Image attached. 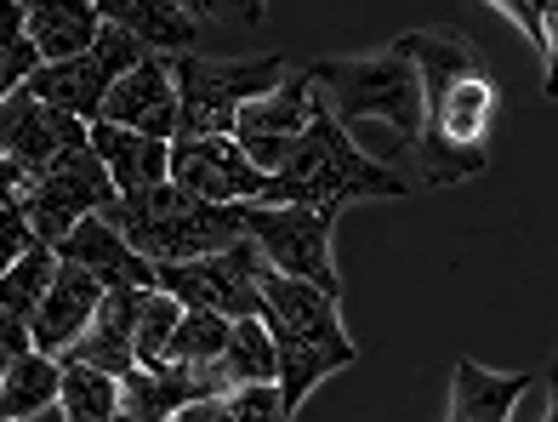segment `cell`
<instances>
[{
	"label": "cell",
	"instance_id": "f1b7e54d",
	"mask_svg": "<svg viewBox=\"0 0 558 422\" xmlns=\"http://www.w3.org/2000/svg\"><path fill=\"white\" fill-rule=\"evenodd\" d=\"M189 17L199 23V35L228 29V35H257L268 17V0H183Z\"/></svg>",
	"mask_w": 558,
	"mask_h": 422
},
{
	"label": "cell",
	"instance_id": "30bf717a",
	"mask_svg": "<svg viewBox=\"0 0 558 422\" xmlns=\"http://www.w3.org/2000/svg\"><path fill=\"white\" fill-rule=\"evenodd\" d=\"M137 58H143V46L125 35V29H114V23H104L86 52H74L63 63H35V74L23 81V92L40 97V104H52V109H63V114H74V120H97L109 86Z\"/></svg>",
	"mask_w": 558,
	"mask_h": 422
},
{
	"label": "cell",
	"instance_id": "cb8c5ba5",
	"mask_svg": "<svg viewBox=\"0 0 558 422\" xmlns=\"http://www.w3.org/2000/svg\"><path fill=\"white\" fill-rule=\"evenodd\" d=\"M52 268H58V252H52V245L35 240L29 252H17V257L7 263V275H0V309L17 314L23 326H29V314L40 309L46 286H52Z\"/></svg>",
	"mask_w": 558,
	"mask_h": 422
},
{
	"label": "cell",
	"instance_id": "3957f363",
	"mask_svg": "<svg viewBox=\"0 0 558 422\" xmlns=\"http://www.w3.org/2000/svg\"><path fill=\"white\" fill-rule=\"evenodd\" d=\"M399 194H411L404 171L365 155L314 97L308 132L286 155V166H274L263 178L257 201L263 206H348V201H399Z\"/></svg>",
	"mask_w": 558,
	"mask_h": 422
},
{
	"label": "cell",
	"instance_id": "9a60e30c",
	"mask_svg": "<svg viewBox=\"0 0 558 422\" xmlns=\"http://www.w3.org/2000/svg\"><path fill=\"white\" fill-rule=\"evenodd\" d=\"M52 252L63 257V263H81L86 275L104 286V291H120V286H137V291H155V263L148 257H137L132 245H125V234L114 229V222L104 217V212H92V217H81L74 229L52 245Z\"/></svg>",
	"mask_w": 558,
	"mask_h": 422
},
{
	"label": "cell",
	"instance_id": "5bb4252c",
	"mask_svg": "<svg viewBox=\"0 0 558 422\" xmlns=\"http://www.w3.org/2000/svg\"><path fill=\"white\" fill-rule=\"evenodd\" d=\"M97 120L109 126H125V132H143V137H177V86H171V69L160 52H143L132 69L109 86L104 109Z\"/></svg>",
	"mask_w": 558,
	"mask_h": 422
},
{
	"label": "cell",
	"instance_id": "5b68a950",
	"mask_svg": "<svg viewBox=\"0 0 558 422\" xmlns=\"http://www.w3.org/2000/svg\"><path fill=\"white\" fill-rule=\"evenodd\" d=\"M308 86L325 97V114L342 132L360 126V120H383L404 148H416L422 81H416V63L399 46H383V52H365V58H319L308 63Z\"/></svg>",
	"mask_w": 558,
	"mask_h": 422
},
{
	"label": "cell",
	"instance_id": "1f68e13d",
	"mask_svg": "<svg viewBox=\"0 0 558 422\" xmlns=\"http://www.w3.org/2000/svg\"><path fill=\"white\" fill-rule=\"evenodd\" d=\"M29 245H35V234H29V222H23V212L17 206H0V275H7V263L17 252H29Z\"/></svg>",
	"mask_w": 558,
	"mask_h": 422
},
{
	"label": "cell",
	"instance_id": "484cf974",
	"mask_svg": "<svg viewBox=\"0 0 558 422\" xmlns=\"http://www.w3.org/2000/svg\"><path fill=\"white\" fill-rule=\"evenodd\" d=\"M222 377H228V388H240V383H274V342H268L263 314H245V319L228 326Z\"/></svg>",
	"mask_w": 558,
	"mask_h": 422
},
{
	"label": "cell",
	"instance_id": "4dcf8cb0",
	"mask_svg": "<svg viewBox=\"0 0 558 422\" xmlns=\"http://www.w3.org/2000/svg\"><path fill=\"white\" fill-rule=\"evenodd\" d=\"M222 406H228L234 422H291V411H286L274 383H240V388L222 394Z\"/></svg>",
	"mask_w": 558,
	"mask_h": 422
},
{
	"label": "cell",
	"instance_id": "8fae6325",
	"mask_svg": "<svg viewBox=\"0 0 558 422\" xmlns=\"http://www.w3.org/2000/svg\"><path fill=\"white\" fill-rule=\"evenodd\" d=\"M308 120H314V86H308V69H286V81H279L274 92L263 97H251V104H240L234 114V137L245 148V160L263 171L274 166H286V155L302 143V132H308Z\"/></svg>",
	"mask_w": 558,
	"mask_h": 422
},
{
	"label": "cell",
	"instance_id": "4316f807",
	"mask_svg": "<svg viewBox=\"0 0 558 422\" xmlns=\"http://www.w3.org/2000/svg\"><path fill=\"white\" fill-rule=\"evenodd\" d=\"M177 314H183V303L166 291H148L143 309H137V326H132V360L137 371H160L166 365V337L177 326Z\"/></svg>",
	"mask_w": 558,
	"mask_h": 422
},
{
	"label": "cell",
	"instance_id": "4fadbf2b",
	"mask_svg": "<svg viewBox=\"0 0 558 422\" xmlns=\"http://www.w3.org/2000/svg\"><path fill=\"white\" fill-rule=\"evenodd\" d=\"M86 126L92 120H74L52 104H40L23 86L0 97V155L17 160L23 178H35L52 160H63L69 148H86Z\"/></svg>",
	"mask_w": 558,
	"mask_h": 422
},
{
	"label": "cell",
	"instance_id": "ac0fdd59",
	"mask_svg": "<svg viewBox=\"0 0 558 422\" xmlns=\"http://www.w3.org/2000/svg\"><path fill=\"white\" fill-rule=\"evenodd\" d=\"M86 143H92V155L104 160L114 194H143V189L166 183V166H171V143L166 137H143V132L109 126V120H92Z\"/></svg>",
	"mask_w": 558,
	"mask_h": 422
},
{
	"label": "cell",
	"instance_id": "44dd1931",
	"mask_svg": "<svg viewBox=\"0 0 558 422\" xmlns=\"http://www.w3.org/2000/svg\"><path fill=\"white\" fill-rule=\"evenodd\" d=\"M23 12V29H29L40 63H63L74 52H86L104 29L97 17V0H17Z\"/></svg>",
	"mask_w": 558,
	"mask_h": 422
},
{
	"label": "cell",
	"instance_id": "83f0119b",
	"mask_svg": "<svg viewBox=\"0 0 558 422\" xmlns=\"http://www.w3.org/2000/svg\"><path fill=\"white\" fill-rule=\"evenodd\" d=\"M40 52H35V40L29 29H23V12H17V0H0V97L17 92L23 81L35 74Z\"/></svg>",
	"mask_w": 558,
	"mask_h": 422
},
{
	"label": "cell",
	"instance_id": "ba28073f",
	"mask_svg": "<svg viewBox=\"0 0 558 422\" xmlns=\"http://www.w3.org/2000/svg\"><path fill=\"white\" fill-rule=\"evenodd\" d=\"M263 252L251 245L245 234L222 252L206 257H189V263H160L155 268V291L177 297L183 309H211L222 319H245V314H263Z\"/></svg>",
	"mask_w": 558,
	"mask_h": 422
},
{
	"label": "cell",
	"instance_id": "8992f818",
	"mask_svg": "<svg viewBox=\"0 0 558 422\" xmlns=\"http://www.w3.org/2000/svg\"><path fill=\"white\" fill-rule=\"evenodd\" d=\"M177 86V137H228L234 114L251 97L274 92L286 81V58H206V52H177L166 58Z\"/></svg>",
	"mask_w": 558,
	"mask_h": 422
},
{
	"label": "cell",
	"instance_id": "d590c367",
	"mask_svg": "<svg viewBox=\"0 0 558 422\" xmlns=\"http://www.w3.org/2000/svg\"><path fill=\"white\" fill-rule=\"evenodd\" d=\"M171 422H183V417H177V411H171Z\"/></svg>",
	"mask_w": 558,
	"mask_h": 422
},
{
	"label": "cell",
	"instance_id": "f546056e",
	"mask_svg": "<svg viewBox=\"0 0 558 422\" xmlns=\"http://www.w3.org/2000/svg\"><path fill=\"white\" fill-rule=\"evenodd\" d=\"M524 29V40L542 52V69H553V23H558V0H490Z\"/></svg>",
	"mask_w": 558,
	"mask_h": 422
},
{
	"label": "cell",
	"instance_id": "2e32d148",
	"mask_svg": "<svg viewBox=\"0 0 558 422\" xmlns=\"http://www.w3.org/2000/svg\"><path fill=\"white\" fill-rule=\"evenodd\" d=\"M143 297H148V291H137V286L104 291L97 314L86 319V331L58 354V365H92V371H109V377H125V371H137V360H132V326H137Z\"/></svg>",
	"mask_w": 558,
	"mask_h": 422
},
{
	"label": "cell",
	"instance_id": "e0dca14e",
	"mask_svg": "<svg viewBox=\"0 0 558 422\" xmlns=\"http://www.w3.org/2000/svg\"><path fill=\"white\" fill-rule=\"evenodd\" d=\"M97 303H104V286H97L81 263H63L52 268V286H46L40 309L29 314V342L40 354H63L74 337L86 331V319L97 314Z\"/></svg>",
	"mask_w": 558,
	"mask_h": 422
},
{
	"label": "cell",
	"instance_id": "7402d4cb",
	"mask_svg": "<svg viewBox=\"0 0 558 422\" xmlns=\"http://www.w3.org/2000/svg\"><path fill=\"white\" fill-rule=\"evenodd\" d=\"M58 377H63L58 354H40V349H29V354H23V360L7 371V377H0V422L58 406Z\"/></svg>",
	"mask_w": 558,
	"mask_h": 422
},
{
	"label": "cell",
	"instance_id": "836d02e7",
	"mask_svg": "<svg viewBox=\"0 0 558 422\" xmlns=\"http://www.w3.org/2000/svg\"><path fill=\"white\" fill-rule=\"evenodd\" d=\"M23 189H29V178H23V166L0 155V206H17Z\"/></svg>",
	"mask_w": 558,
	"mask_h": 422
},
{
	"label": "cell",
	"instance_id": "e575fe53",
	"mask_svg": "<svg viewBox=\"0 0 558 422\" xmlns=\"http://www.w3.org/2000/svg\"><path fill=\"white\" fill-rule=\"evenodd\" d=\"M12 422H63L58 406H46V411H29V417H12Z\"/></svg>",
	"mask_w": 558,
	"mask_h": 422
},
{
	"label": "cell",
	"instance_id": "603a6c76",
	"mask_svg": "<svg viewBox=\"0 0 558 422\" xmlns=\"http://www.w3.org/2000/svg\"><path fill=\"white\" fill-rule=\"evenodd\" d=\"M114 406H120V377L92 371V365H63V377H58L63 422H114Z\"/></svg>",
	"mask_w": 558,
	"mask_h": 422
},
{
	"label": "cell",
	"instance_id": "6da1fadb",
	"mask_svg": "<svg viewBox=\"0 0 558 422\" xmlns=\"http://www.w3.org/2000/svg\"><path fill=\"white\" fill-rule=\"evenodd\" d=\"M416 63L422 81V132H416V166L427 189H456L490 166V126L501 92L490 81L485 58L462 35L411 29L393 40Z\"/></svg>",
	"mask_w": 558,
	"mask_h": 422
},
{
	"label": "cell",
	"instance_id": "d4e9b609",
	"mask_svg": "<svg viewBox=\"0 0 558 422\" xmlns=\"http://www.w3.org/2000/svg\"><path fill=\"white\" fill-rule=\"evenodd\" d=\"M228 326H234V319H222L211 309H183L171 337H166V365H211V360H222Z\"/></svg>",
	"mask_w": 558,
	"mask_h": 422
},
{
	"label": "cell",
	"instance_id": "d6a6232c",
	"mask_svg": "<svg viewBox=\"0 0 558 422\" xmlns=\"http://www.w3.org/2000/svg\"><path fill=\"white\" fill-rule=\"evenodd\" d=\"M29 349H35V342H29V326H23L17 314L0 309V377H7V371H12L23 354H29Z\"/></svg>",
	"mask_w": 558,
	"mask_h": 422
},
{
	"label": "cell",
	"instance_id": "d6986e66",
	"mask_svg": "<svg viewBox=\"0 0 558 422\" xmlns=\"http://www.w3.org/2000/svg\"><path fill=\"white\" fill-rule=\"evenodd\" d=\"M536 388L530 371H485L478 360H456L450 365V406L445 422H507L519 406V394Z\"/></svg>",
	"mask_w": 558,
	"mask_h": 422
},
{
	"label": "cell",
	"instance_id": "52a82bcc",
	"mask_svg": "<svg viewBox=\"0 0 558 422\" xmlns=\"http://www.w3.org/2000/svg\"><path fill=\"white\" fill-rule=\"evenodd\" d=\"M337 217H342V206H263V201H240V229L263 252V263L274 268V275H286V280L319 286L325 297H342L337 257H331Z\"/></svg>",
	"mask_w": 558,
	"mask_h": 422
},
{
	"label": "cell",
	"instance_id": "9c48e42d",
	"mask_svg": "<svg viewBox=\"0 0 558 422\" xmlns=\"http://www.w3.org/2000/svg\"><path fill=\"white\" fill-rule=\"evenodd\" d=\"M114 201V183H109V171L104 160L92 155V143L86 148H69L63 160H52L46 171H35L29 189H23V222H29V234L40 245H58L74 222L92 217V212H104Z\"/></svg>",
	"mask_w": 558,
	"mask_h": 422
},
{
	"label": "cell",
	"instance_id": "8d00e7d4",
	"mask_svg": "<svg viewBox=\"0 0 558 422\" xmlns=\"http://www.w3.org/2000/svg\"><path fill=\"white\" fill-rule=\"evenodd\" d=\"M547 422H553V417H547Z\"/></svg>",
	"mask_w": 558,
	"mask_h": 422
},
{
	"label": "cell",
	"instance_id": "7c38bea8",
	"mask_svg": "<svg viewBox=\"0 0 558 422\" xmlns=\"http://www.w3.org/2000/svg\"><path fill=\"white\" fill-rule=\"evenodd\" d=\"M166 183L211 206H240V201H257L263 171L245 160V148L234 137H171Z\"/></svg>",
	"mask_w": 558,
	"mask_h": 422
},
{
	"label": "cell",
	"instance_id": "7a4b0ae2",
	"mask_svg": "<svg viewBox=\"0 0 558 422\" xmlns=\"http://www.w3.org/2000/svg\"><path fill=\"white\" fill-rule=\"evenodd\" d=\"M257 291H263V326H268V342H274V388H279V400H286V411L296 417V406L308 400L325 377L348 371L360 360V349H353V337L342 331V314H337L342 297H325L319 286L274 275L268 263H263Z\"/></svg>",
	"mask_w": 558,
	"mask_h": 422
},
{
	"label": "cell",
	"instance_id": "277c9868",
	"mask_svg": "<svg viewBox=\"0 0 558 422\" xmlns=\"http://www.w3.org/2000/svg\"><path fill=\"white\" fill-rule=\"evenodd\" d=\"M104 217L125 234L137 257L148 263H189V257H206L234 245L240 229V206H211V201H194L177 183H155L143 194H114L104 206Z\"/></svg>",
	"mask_w": 558,
	"mask_h": 422
},
{
	"label": "cell",
	"instance_id": "ffe728a7",
	"mask_svg": "<svg viewBox=\"0 0 558 422\" xmlns=\"http://www.w3.org/2000/svg\"><path fill=\"white\" fill-rule=\"evenodd\" d=\"M97 17L125 29L143 52H160V58L199 46V23L189 17L183 0H97Z\"/></svg>",
	"mask_w": 558,
	"mask_h": 422
}]
</instances>
